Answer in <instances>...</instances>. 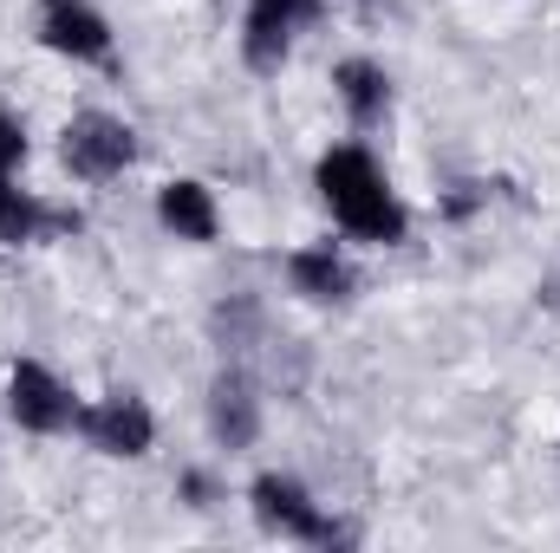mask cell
<instances>
[{
    "label": "cell",
    "instance_id": "4",
    "mask_svg": "<svg viewBox=\"0 0 560 553\" xmlns=\"http://www.w3.org/2000/svg\"><path fill=\"white\" fill-rule=\"evenodd\" d=\"M326 0H248V20H242V66L275 79L280 66L293 59V39L306 26H319Z\"/></svg>",
    "mask_w": 560,
    "mask_h": 553
},
{
    "label": "cell",
    "instance_id": "13",
    "mask_svg": "<svg viewBox=\"0 0 560 553\" xmlns=\"http://www.w3.org/2000/svg\"><path fill=\"white\" fill-rule=\"evenodd\" d=\"M20 163H26V125L0 105V176H13Z\"/></svg>",
    "mask_w": 560,
    "mask_h": 553
},
{
    "label": "cell",
    "instance_id": "5",
    "mask_svg": "<svg viewBox=\"0 0 560 553\" xmlns=\"http://www.w3.org/2000/svg\"><path fill=\"white\" fill-rule=\"evenodd\" d=\"M7 411L20 430H33V436H66V430H79V398H72V385L52 372V365H39V358H20L13 372H7Z\"/></svg>",
    "mask_w": 560,
    "mask_h": 553
},
{
    "label": "cell",
    "instance_id": "12",
    "mask_svg": "<svg viewBox=\"0 0 560 553\" xmlns=\"http://www.w3.org/2000/svg\"><path fill=\"white\" fill-rule=\"evenodd\" d=\"M332 92H339V105H346V118L359 131H372V125L392 118V72L378 59H339L332 66Z\"/></svg>",
    "mask_w": 560,
    "mask_h": 553
},
{
    "label": "cell",
    "instance_id": "3",
    "mask_svg": "<svg viewBox=\"0 0 560 553\" xmlns=\"http://www.w3.org/2000/svg\"><path fill=\"white\" fill-rule=\"evenodd\" d=\"M59 163L79 176V183H118L131 163H138V131L112 111H79L66 131H59Z\"/></svg>",
    "mask_w": 560,
    "mask_h": 553
},
{
    "label": "cell",
    "instance_id": "1",
    "mask_svg": "<svg viewBox=\"0 0 560 553\" xmlns=\"http://www.w3.org/2000/svg\"><path fill=\"white\" fill-rule=\"evenodd\" d=\"M313 189L332 215L339 235L352 242H372V248H398L411 235V209L398 202L385 163L365 150V143H332L319 163H313Z\"/></svg>",
    "mask_w": 560,
    "mask_h": 553
},
{
    "label": "cell",
    "instance_id": "2",
    "mask_svg": "<svg viewBox=\"0 0 560 553\" xmlns=\"http://www.w3.org/2000/svg\"><path fill=\"white\" fill-rule=\"evenodd\" d=\"M248 508H255V521H261V534H280V541H300V548H352L359 541V528H346V521H332L293 475H255L248 482Z\"/></svg>",
    "mask_w": 560,
    "mask_h": 553
},
{
    "label": "cell",
    "instance_id": "14",
    "mask_svg": "<svg viewBox=\"0 0 560 553\" xmlns=\"http://www.w3.org/2000/svg\"><path fill=\"white\" fill-rule=\"evenodd\" d=\"M183 502H189V508H209V502H215V482H209L202 469H183Z\"/></svg>",
    "mask_w": 560,
    "mask_h": 553
},
{
    "label": "cell",
    "instance_id": "9",
    "mask_svg": "<svg viewBox=\"0 0 560 553\" xmlns=\"http://www.w3.org/2000/svg\"><path fill=\"white\" fill-rule=\"evenodd\" d=\"M156 222H163L176 242H196V248H209V242L222 235L215 189H209V183H196V176H170V183L156 189Z\"/></svg>",
    "mask_w": 560,
    "mask_h": 553
},
{
    "label": "cell",
    "instance_id": "7",
    "mask_svg": "<svg viewBox=\"0 0 560 553\" xmlns=\"http://www.w3.org/2000/svg\"><path fill=\"white\" fill-rule=\"evenodd\" d=\"M33 33H39L46 52H59L72 66H105L112 59V20L92 0H39Z\"/></svg>",
    "mask_w": 560,
    "mask_h": 553
},
{
    "label": "cell",
    "instance_id": "11",
    "mask_svg": "<svg viewBox=\"0 0 560 553\" xmlns=\"http://www.w3.org/2000/svg\"><path fill=\"white\" fill-rule=\"evenodd\" d=\"M72 228H79V215L52 209V202H39L33 189H20L13 176H0V248H33V242L72 235Z\"/></svg>",
    "mask_w": 560,
    "mask_h": 553
},
{
    "label": "cell",
    "instance_id": "6",
    "mask_svg": "<svg viewBox=\"0 0 560 553\" xmlns=\"http://www.w3.org/2000/svg\"><path fill=\"white\" fill-rule=\"evenodd\" d=\"M79 436L98 449V456H118V462H138L156 443V416L138 391H105L92 404H79Z\"/></svg>",
    "mask_w": 560,
    "mask_h": 553
},
{
    "label": "cell",
    "instance_id": "8",
    "mask_svg": "<svg viewBox=\"0 0 560 553\" xmlns=\"http://www.w3.org/2000/svg\"><path fill=\"white\" fill-rule=\"evenodd\" d=\"M209 436H215V449H255V436H261V385L242 372V365H222L215 378H209Z\"/></svg>",
    "mask_w": 560,
    "mask_h": 553
},
{
    "label": "cell",
    "instance_id": "10",
    "mask_svg": "<svg viewBox=\"0 0 560 553\" xmlns=\"http://www.w3.org/2000/svg\"><path fill=\"white\" fill-rule=\"evenodd\" d=\"M287 286L300 299H313V306H339V299H352L359 274H352V261L332 242H306V248L287 255Z\"/></svg>",
    "mask_w": 560,
    "mask_h": 553
}]
</instances>
